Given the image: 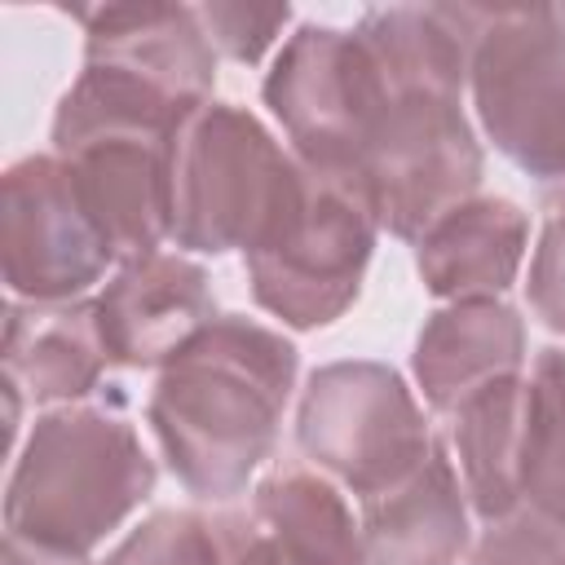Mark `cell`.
<instances>
[{"label":"cell","instance_id":"cell-1","mask_svg":"<svg viewBox=\"0 0 565 565\" xmlns=\"http://www.w3.org/2000/svg\"><path fill=\"white\" fill-rule=\"evenodd\" d=\"M358 31L384 66V102L362 150L358 185L380 230L419 243L433 221L477 194L486 172L463 115L477 4L366 9Z\"/></svg>","mask_w":565,"mask_h":565},{"label":"cell","instance_id":"cell-2","mask_svg":"<svg viewBox=\"0 0 565 565\" xmlns=\"http://www.w3.org/2000/svg\"><path fill=\"white\" fill-rule=\"evenodd\" d=\"M300 349L243 313L203 327L154 380L146 419L172 477L203 503H230L278 441Z\"/></svg>","mask_w":565,"mask_h":565},{"label":"cell","instance_id":"cell-3","mask_svg":"<svg viewBox=\"0 0 565 565\" xmlns=\"http://www.w3.org/2000/svg\"><path fill=\"white\" fill-rule=\"evenodd\" d=\"M199 106L110 66L84 62L53 110V154L119 260L172 243V154Z\"/></svg>","mask_w":565,"mask_h":565},{"label":"cell","instance_id":"cell-4","mask_svg":"<svg viewBox=\"0 0 565 565\" xmlns=\"http://www.w3.org/2000/svg\"><path fill=\"white\" fill-rule=\"evenodd\" d=\"M154 459L115 406H53L13 455L4 539L88 561L154 490Z\"/></svg>","mask_w":565,"mask_h":565},{"label":"cell","instance_id":"cell-5","mask_svg":"<svg viewBox=\"0 0 565 565\" xmlns=\"http://www.w3.org/2000/svg\"><path fill=\"white\" fill-rule=\"evenodd\" d=\"M309 172L234 102L199 106L172 154V243L203 256L260 252L305 199Z\"/></svg>","mask_w":565,"mask_h":565},{"label":"cell","instance_id":"cell-6","mask_svg":"<svg viewBox=\"0 0 565 565\" xmlns=\"http://www.w3.org/2000/svg\"><path fill=\"white\" fill-rule=\"evenodd\" d=\"M468 93L494 150L565 199V4H477Z\"/></svg>","mask_w":565,"mask_h":565},{"label":"cell","instance_id":"cell-7","mask_svg":"<svg viewBox=\"0 0 565 565\" xmlns=\"http://www.w3.org/2000/svg\"><path fill=\"white\" fill-rule=\"evenodd\" d=\"M433 441L415 393L393 366L349 358L309 371L296 406V446L358 499L406 481Z\"/></svg>","mask_w":565,"mask_h":565},{"label":"cell","instance_id":"cell-8","mask_svg":"<svg viewBox=\"0 0 565 565\" xmlns=\"http://www.w3.org/2000/svg\"><path fill=\"white\" fill-rule=\"evenodd\" d=\"M260 97L305 168L358 185L362 150L384 102V66L358 26L300 22L282 40Z\"/></svg>","mask_w":565,"mask_h":565},{"label":"cell","instance_id":"cell-9","mask_svg":"<svg viewBox=\"0 0 565 565\" xmlns=\"http://www.w3.org/2000/svg\"><path fill=\"white\" fill-rule=\"evenodd\" d=\"M305 172L309 185L287 230L260 252L243 256L252 300L291 331H318L344 318L362 291L380 234L375 207L353 181L313 168Z\"/></svg>","mask_w":565,"mask_h":565},{"label":"cell","instance_id":"cell-10","mask_svg":"<svg viewBox=\"0 0 565 565\" xmlns=\"http://www.w3.org/2000/svg\"><path fill=\"white\" fill-rule=\"evenodd\" d=\"M0 190V260L9 296L35 305L84 300L119 256L84 207L71 168L53 150L26 154L4 168Z\"/></svg>","mask_w":565,"mask_h":565},{"label":"cell","instance_id":"cell-11","mask_svg":"<svg viewBox=\"0 0 565 565\" xmlns=\"http://www.w3.org/2000/svg\"><path fill=\"white\" fill-rule=\"evenodd\" d=\"M216 300L207 269L181 252H150L119 260L115 278L97 296V322L119 366H168L203 327H212Z\"/></svg>","mask_w":565,"mask_h":565},{"label":"cell","instance_id":"cell-12","mask_svg":"<svg viewBox=\"0 0 565 565\" xmlns=\"http://www.w3.org/2000/svg\"><path fill=\"white\" fill-rule=\"evenodd\" d=\"M84 26V62L137 75L190 106L216 88V44L194 4H88L66 9Z\"/></svg>","mask_w":565,"mask_h":565},{"label":"cell","instance_id":"cell-13","mask_svg":"<svg viewBox=\"0 0 565 565\" xmlns=\"http://www.w3.org/2000/svg\"><path fill=\"white\" fill-rule=\"evenodd\" d=\"M468 512L459 468L437 437L406 481L362 499L366 565H459L472 552Z\"/></svg>","mask_w":565,"mask_h":565},{"label":"cell","instance_id":"cell-14","mask_svg":"<svg viewBox=\"0 0 565 565\" xmlns=\"http://www.w3.org/2000/svg\"><path fill=\"white\" fill-rule=\"evenodd\" d=\"M530 247V216L503 194H472L415 243V269L437 300H499Z\"/></svg>","mask_w":565,"mask_h":565},{"label":"cell","instance_id":"cell-15","mask_svg":"<svg viewBox=\"0 0 565 565\" xmlns=\"http://www.w3.org/2000/svg\"><path fill=\"white\" fill-rule=\"evenodd\" d=\"M525 366V322L503 300H450L419 327L411 371L424 402L450 415L477 388L521 375Z\"/></svg>","mask_w":565,"mask_h":565},{"label":"cell","instance_id":"cell-16","mask_svg":"<svg viewBox=\"0 0 565 565\" xmlns=\"http://www.w3.org/2000/svg\"><path fill=\"white\" fill-rule=\"evenodd\" d=\"M0 353H4V380L18 384L40 406H57V402L71 406L88 397L110 362L97 322V300L35 305L9 296Z\"/></svg>","mask_w":565,"mask_h":565},{"label":"cell","instance_id":"cell-17","mask_svg":"<svg viewBox=\"0 0 565 565\" xmlns=\"http://www.w3.org/2000/svg\"><path fill=\"white\" fill-rule=\"evenodd\" d=\"M247 512L296 565H366L362 521L327 477L300 463H278L260 477Z\"/></svg>","mask_w":565,"mask_h":565},{"label":"cell","instance_id":"cell-18","mask_svg":"<svg viewBox=\"0 0 565 565\" xmlns=\"http://www.w3.org/2000/svg\"><path fill=\"white\" fill-rule=\"evenodd\" d=\"M521 411H525V371L477 388L450 411V441L459 455V481L468 508L481 525L503 521L521 508L516 455H521Z\"/></svg>","mask_w":565,"mask_h":565},{"label":"cell","instance_id":"cell-19","mask_svg":"<svg viewBox=\"0 0 565 565\" xmlns=\"http://www.w3.org/2000/svg\"><path fill=\"white\" fill-rule=\"evenodd\" d=\"M516 490L521 508L565 530V349H539L525 375Z\"/></svg>","mask_w":565,"mask_h":565},{"label":"cell","instance_id":"cell-20","mask_svg":"<svg viewBox=\"0 0 565 565\" xmlns=\"http://www.w3.org/2000/svg\"><path fill=\"white\" fill-rule=\"evenodd\" d=\"M97 565H225V539L203 512L159 508L132 525Z\"/></svg>","mask_w":565,"mask_h":565},{"label":"cell","instance_id":"cell-21","mask_svg":"<svg viewBox=\"0 0 565 565\" xmlns=\"http://www.w3.org/2000/svg\"><path fill=\"white\" fill-rule=\"evenodd\" d=\"M468 565H565V530L516 508L512 516L481 525Z\"/></svg>","mask_w":565,"mask_h":565},{"label":"cell","instance_id":"cell-22","mask_svg":"<svg viewBox=\"0 0 565 565\" xmlns=\"http://www.w3.org/2000/svg\"><path fill=\"white\" fill-rule=\"evenodd\" d=\"M199 9V22L207 31V40L216 44V53L243 62V66H256L269 44L282 35V26L291 22V4H230V0H216V4H194Z\"/></svg>","mask_w":565,"mask_h":565},{"label":"cell","instance_id":"cell-23","mask_svg":"<svg viewBox=\"0 0 565 565\" xmlns=\"http://www.w3.org/2000/svg\"><path fill=\"white\" fill-rule=\"evenodd\" d=\"M525 296H530V309L543 318V327L565 335V199L552 203V212L539 230Z\"/></svg>","mask_w":565,"mask_h":565},{"label":"cell","instance_id":"cell-24","mask_svg":"<svg viewBox=\"0 0 565 565\" xmlns=\"http://www.w3.org/2000/svg\"><path fill=\"white\" fill-rule=\"evenodd\" d=\"M212 521L225 539V565H296L274 547V539L252 521V512H221Z\"/></svg>","mask_w":565,"mask_h":565}]
</instances>
